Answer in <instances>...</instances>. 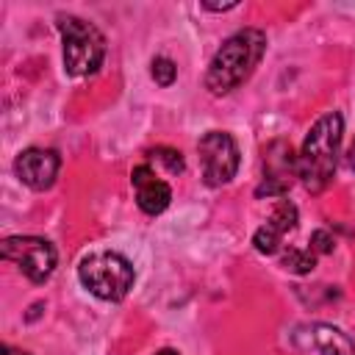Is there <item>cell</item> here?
Returning a JSON list of instances; mask_svg holds the SVG:
<instances>
[{"mask_svg":"<svg viewBox=\"0 0 355 355\" xmlns=\"http://www.w3.org/2000/svg\"><path fill=\"white\" fill-rule=\"evenodd\" d=\"M130 183H133V189H136V202H139V208H141L144 214H150V216L161 214V211L169 205V200H172V189H169V183L161 180V178L153 172L150 164H139V166H133V172H130Z\"/></svg>","mask_w":355,"mask_h":355,"instance_id":"obj_11","label":"cell"},{"mask_svg":"<svg viewBox=\"0 0 355 355\" xmlns=\"http://www.w3.org/2000/svg\"><path fill=\"white\" fill-rule=\"evenodd\" d=\"M150 158L153 161H161L164 166H166V172H172V175H180L183 172V155L178 153V150H172V147H155V150H150Z\"/></svg>","mask_w":355,"mask_h":355,"instance_id":"obj_14","label":"cell"},{"mask_svg":"<svg viewBox=\"0 0 355 355\" xmlns=\"http://www.w3.org/2000/svg\"><path fill=\"white\" fill-rule=\"evenodd\" d=\"M263 166H266V178L263 186H258V197L263 194L283 197V191L291 186V175H297V155L286 141H275L263 153Z\"/></svg>","mask_w":355,"mask_h":355,"instance_id":"obj_8","label":"cell"},{"mask_svg":"<svg viewBox=\"0 0 355 355\" xmlns=\"http://www.w3.org/2000/svg\"><path fill=\"white\" fill-rule=\"evenodd\" d=\"M333 247H336V241H333V236L327 233V230H316L313 236H311V250L319 255V252H333Z\"/></svg>","mask_w":355,"mask_h":355,"instance_id":"obj_15","label":"cell"},{"mask_svg":"<svg viewBox=\"0 0 355 355\" xmlns=\"http://www.w3.org/2000/svg\"><path fill=\"white\" fill-rule=\"evenodd\" d=\"M341 133H344V119L338 111H330L319 116L297 155V178L311 194H319L327 189L333 180L336 164H338V147H341Z\"/></svg>","mask_w":355,"mask_h":355,"instance_id":"obj_1","label":"cell"},{"mask_svg":"<svg viewBox=\"0 0 355 355\" xmlns=\"http://www.w3.org/2000/svg\"><path fill=\"white\" fill-rule=\"evenodd\" d=\"M280 266L294 272V275H308L316 266V252L313 250H302V247H288L283 252V258H280Z\"/></svg>","mask_w":355,"mask_h":355,"instance_id":"obj_12","label":"cell"},{"mask_svg":"<svg viewBox=\"0 0 355 355\" xmlns=\"http://www.w3.org/2000/svg\"><path fill=\"white\" fill-rule=\"evenodd\" d=\"M347 166H349V169H355V144L349 147V155H347Z\"/></svg>","mask_w":355,"mask_h":355,"instance_id":"obj_17","label":"cell"},{"mask_svg":"<svg viewBox=\"0 0 355 355\" xmlns=\"http://www.w3.org/2000/svg\"><path fill=\"white\" fill-rule=\"evenodd\" d=\"M150 75H153V80H155L158 86H172V83H175V75H178V67H175L166 55H158V58H153V64H150Z\"/></svg>","mask_w":355,"mask_h":355,"instance_id":"obj_13","label":"cell"},{"mask_svg":"<svg viewBox=\"0 0 355 355\" xmlns=\"http://www.w3.org/2000/svg\"><path fill=\"white\" fill-rule=\"evenodd\" d=\"M155 355H178L175 349H161V352H155Z\"/></svg>","mask_w":355,"mask_h":355,"instance_id":"obj_18","label":"cell"},{"mask_svg":"<svg viewBox=\"0 0 355 355\" xmlns=\"http://www.w3.org/2000/svg\"><path fill=\"white\" fill-rule=\"evenodd\" d=\"M55 28L64 42V69L75 78L97 72L103 64V55H105L103 33L92 22L72 17V14H58Z\"/></svg>","mask_w":355,"mask_h":355,"instance_id":"obj_3","label":"cell"},{"mask_svg":"<svg viewBox=\"0 0 355 355\" xmlns=\"http://www.w3.org/2000/svg\"><path fill=\"white\" fill-rule=\"evenodd\" d=\"M266 50V36L258 28H244L239 33H233L211 58L208 64V75H205V86L211 89V94H230L233 89H239L252 69L258 67L261 55Z\"/></svg>","mask_w":355,"mask_h":355,"instance_id":"obj_2","label":"cell"},{"mask_svg":"<svg viewBox=\"0 0 355 355\" xmlns=\"http://www.w3.org/2000/svg\"><path fill=\"white\" fill-rule=\"evenodd\" d=\"M78 277L94 297L108 300V302H119L133 288L136 272L125 255L111 252V250H100V252H92L80 261Z\"/></svg>","mask_w":355,"mask_h":355,"instance_id":"obj_4","label":"cell"},{"mask_svg":"<svg viewBox=\"0 0 355 355\" xmlns=\"http://www.w3.org/2000/svg\"><path fill=\"white\" fill-rule=\"evenodd\" d=\"M58 166H61V158L55 150H44V147H28L17 155L14 161V172L17 178L36 189V191H44L55 183V175H58Z\"/></svg>","mask_w":355,"mask_h":355,"instance_id":"obj_7","label":"cell"},{"mask_svg":"<svg viewBox=\"0 0 355 355\" xmlns=\"http://www.w3.org/2000/svg\"><path fill=\"white\" fill-rule=\"evenodd\" d=\"M200 164H202V180L208 186H225L233 180L239 169V147L230 133L225 130H208L200 144Z\"/></svg>","mask_w":355,"mask_h":355,"instance_id":"obj_6","label":"cell"},{"mask_svg":"<svg viewBox=\"0 0 355 355\" xmlns=\"http://www.w3.org/2000/svg\"><path fill=\"white\" fill-rule=\"evenodd\" d=\"M294 227H297V205L288 202V200H283V197H277V202H275V208H272L266 225H261V227L255 230L252 244H255L258 252L272 255V252L280 250L283 236L291 233Z\"/></svg>","mask_w":355,"mask_h":355,"instance_id":"obj_10","label":"cell"},{"mask_svg":"<svg viewBox=\"0 0 355 355\" xmlns=\"http://www.w3.org/2000/svg\"><path fill=\"white\" fill-rule=\"evenodd\" d=\"M294 341L302 349H313L319 355H355V341L344 330L324 324V322H313V324L300 327L294 333Z\"/></svg>","mask_w":355,"mask_h":355,"instance_id":"obj_9","label":"cell"},{"mask_svg":"<svg viewBox=\"0 0 355 355\" xmlns=\"http://www.w3.org/2000/svg\"><path fill=\"white\" fill-rule=\"evenodd\" d=\"M0 252L31 283H44L55 269V247L39 236H11L0 244Z\"/></svg>","mask_w":355,"mask_h":355,"instance_id":"obj_5","label":"cell"},{"mask_svg":"<svg viewBox=\"0 0 355 355\" xmlns=\"http://www.w3.org/2000/svg\"><path fill=\"white\" fill-rule=\"evenodd\" d=\"M3 355H28V352H22V349H14V347L3 344Z\"/></svg>","mask_w":355,"mask_h":355,"instance_id":"obj_16","label":"cell"}]
</instances>
